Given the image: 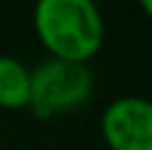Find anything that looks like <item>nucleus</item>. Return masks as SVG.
Masks as SVG:
<instances>
[{
	"label": "nucleus",
	"instance_id": "obj_1",
	"mask_svg": "<svg viewBox=\"0 0 152 150\" xmlns=\"http://www.w3.org/2000/svg\"><path fill=\"white\" fill-rule=\"evenodd\" d=\"M33 28L50 58L87 65L105 43V18L92 0H40Z\"/></svg>",
	"mask_w": 152,
	"mask_h": 150
},
{
	"label": "nucleus",
	"instance_id": "obj_3",
	"mask_svg": "<svg viewBox=\"0 0 152 150\" xmlns=\"http://www.w3.org/2000/svg\"><path fill=\"white\" fill-rule=\"evenodd\" d=\"M100 135L107 150H152V100L120 95L102 108Z\"/></svg>",
	"mask_w": 152,
	"mask_h": 150
},
{
	"label": "nucleus",
	"instance_id": "obj_2",
	"mask_svg": "<svg viewBox=\"0 0 152 150\" xmlns=\"http://www.w3.org/2000/svg\"><path fill=\"white\" fill-rule=\"evenodd\" d=\"M95 93V73L90 65L48 58L30 70L28 110L37 120H53L77 110Z\"/></svg>",
	"mask_w": 152,
	"mask_h": 150
},
{
	"label": "nucleus",
	"instance_id": "obj_5",
	"mask_svg": "<svg viewBox=\"0 0 152 150\" xmlns=\"http://www.w3.org/2000/svg\"><path fill=\"white\" fill-rule=\"evenodd\" d=\"M142 12L152 20V0H142Z\"/></svg>",
	"mask_w": 152,
	"mask_h": 150
},
{
	"label": "nucleus",
	"instance_id": "obj_4",
	"mask_svg": "<svg viewBox=\"0 0 152 150\" xmlns=\"http://www.w3.org/2000/svg\"><path fill=\"white\" fill-rule=\"evenodd\" d=\"M30 100V68L20 58L0 53V108L25 110Z\"/></svg>",
	"mask_w": 152,
	"mask_h": 150
}]
</instances>
